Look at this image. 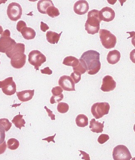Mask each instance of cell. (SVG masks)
I'll return each mask as SVG.
<instances>
[{
	"label": "cell",
	"mask_w": 135,
	"mask_h": 160,
	"mask_svg": "<svg viewBox=\"0 0 135 160\" xmlns=\"http://www.w3.org/2000/svg\"><path fill=\"white\" fill-rule=\"evenodd\" d=\"M114 160H130L132 156L128 148L123 145H118L113 148L112 152Z\"/></svg>",
	"instance_id": "obj_8"
},
{
	"label": "cell",
	"mask_w": 135,
	"mask_h": 160,
	"mask_svg": "<svg viewBox=\"0 0 135 160\" xmlns=\"http://www.w3.org/2000/svg\"><path fill=\"white\" fill-rule=\"evenodd\" d=\"M16 43L15 40L11 37V32L9 30L6 29L0 37V52L6 53Z\"/></svg>",
	"instance_id": "obj_5"
},
{
	"label": "cell",
	"mask_w": 135,
	"mask_h": 160,
	"mask_svg": "<svg viewBox=\"0 0 135 160\" xmlns=\"http://www.w3.org/2000/svg\"><path fill=\"white\" fill-rule=\"evenodd\" d=\"M76 123L78 127L83 128L88 124V119L84 114H79L76 118Z\"/></svg>",
	"instance_id": "obj_21"
},
{
	"label": "cell",
	"mask_w": 135,
	"mask_h": 160,
	"mask_svg": "<svg viewBox=\"0 0 135 160\" xmlns=\"http://www.w3.org/2000/svg\"><path fill=\"white\" fill-rule=\"evenodd\" d=\"M99 12L98 10L92 9L88 13L87 21L85 24V29L89 34L94 35L98 33L100 30L101 20Z\"/></svg>",
	"instance_id": "obj_3"
},
{
	"label": "cell",
	"mask_w": 135,
	"mask_h": 160,
	"mask_svg": "<svg viewBox=\"0 0 135 160\" xmlns=\"http://www.w3.org/2000/svg\"><path fill=\"white\" fill-rule=\"evenodd\" d=\"M100 18L101 21L109 22L114 19L116 13L114 11L111 7L106 6L101 9L99 12Z\"/></svg>",
	"instance_id": "obj_13"
},
{
	"label": "cell",
	"mask_w": 135,
	"mask_h": 160,
	"mask_svg": "<svg viewBox=\"0 0 135 160\" xmlns=\"http://www.w3.org/2000/svg\"><path fill=\"white\" fill-rule=\"evenodd\" d=\"M79 63L78 59L72 56H67L64 59L62 64L66 66L76 67Z\"/></svg>",
	"instance_id": "obj_23"
},
{
	"label": "cell",
	"mask_w": 135,
	"mask_h": 160,
	"mask_svg": "<svg viewBox=\"0 0 135 160\" xmlns=\"http://www.w3.org/2000/svg\"><path fill=\"white\" fill-rule=\"evenodd\" d=\"M69 109V106L68 104L66 103V102H59L57 106V111L60 113H66L68 111Z\"/></svg>",
	"instance_id": "obj_26"
},
{
	"label": "cell",
	"mask_w": 135,
	"mask_h": 160,
	"mask_svg": "<svg viewBox=\"0 0 135 160\" xmlns=\"http://www.w3.org/2000/svg\"><path fill=\"white\" fill-rule=\"evenodd\" d=\"M116 86V82L112 76L107 75L102 79V84L100 89L103 92H110L113 91Z\"/></svg>",
	"instance_id": "obj_12"
},
{
	"label": "cell",
	"mask_w": 135,
	"mask_h": 160,
	"mask_svg": "<svg viewBox=\"0 0 135 160\" xmlns=\"http://www.w3.org/2000/svg\"><path fill=\"white\" fill-rule=\"evenodd\" d=\"M7 1H1L0 0V4H1V3H5V2Z\"/></svg>",
	"instance_id": "obj_42"
},
{
	"label": "cell",
	"mask_w": 135,
	"mask_h": 160,
	"mask_svg": "<svg viewBox=\"0 0 135 160\" xmlns=\"http://www.w3.org/2000/svg\"><path fill=\"white\" fill-rule=\"evenodd\" d=\"M0 88L2 92L7 96H12L16 91V85L12 77L7 78L2 81H0Z\"/></svg>",
	"instance_id": "obj_10"
},
{
	"label": "cell",
	"mask_w": 135,
	"mask_h": 160,
	"mask_svg": "<svg viewBox=\"0 0 135 160\" xmlns=\"http://www.w3.org/2000/svg\"><path fill=\"white\" fill-rule=\"evenodd\" d=\"M41 31L43 32H46L47 30H48L49 29V27L48 26V25L47 24L44 23V22L41 21Z\"/></svg>",
	"instance_id": "obj_39"
},
{
	"label": "cell",
	"mask_w": 135,
	"mask_h": 160,
	"mask_svg": "<svg viewBox=\"0 0 135 160\" xmlns=\"http://www.w3.org/2000/svg\"><path fill=\"white\" fill-rule=\"evenodd\" d=\"M25 51L24 44L17 43L11 50L6 52L7 57L11 59V64L14 68L20 69L25 66L26 59Z\"/></svg>",
	"instance_id": "obj_2"
},
{
	"label": "cell",
	"mask_w": 135,
	"mask_h": 160,
	"mask_svg": "<svg viewBox=\"0 0 135 160\" xmlns=\"http://www.w3.org/2000/svg\"><path fill=\"white\" fill-rule=\"evenodd\" d=\"M58 84L64 91H76L75 82L69 76L63 75L61 76L59 79Z\"/></svg>",
	"instance_id": "obj_11"
},
{
	"label": "cell",
	"mask_w": 135,
	"mask_h": 160,
	"mask_svg": "<svg viewBox=\"0 0 135 160\" xmlns=\"http://www.w3.org/2000/svg\"><path fill=\"white\" fill-rule=\"evenodd\" d=\"M26 27H27V25L26 22L23 21H18L16 25V29L18 32H21L22 29Z\"/></svg>",
	"instance_id": "obj_34"
},
{
	"label": "cell",
	"mask_w": 135,
	"mask_h": 160,
	"mask_svg": "<svg viewBox=\"0 0 135 160\" xmlns=\"http://www.w3.org/2000/svg\"><path fill=\"white\" fill-rule=\"evenodd\" d=\"M23 115H21L19 113L18 115L15 116L12 120V123L14 124L15 126L17 128H19L21 130V128L25 127V124L26 123V121L23 118Z\"/></svg>",
	"instance_id": "obj_22"
},
{
	"label": "cell",
	"mask_w": 135,
	"mask_h": 160,
	"mask_svg": "<svg viewBox=\"0 0 135 160\" xmlns=\"http://www.w3.org/2000/svg\"><path fill=\"white\" fill-rule=\"evenodd\" d=\"M99 37L102 46L105 48L110 49L113 48L117 42V38L108 30L101 29L99 31Z\"/></svg>",
	"instance_id": "obj_4"
},
{
	"label": "cell",
	"mask_w": 135,
	"mask_h": 160,
	"mask_svg": "<svg viewBox=\"0 0 135 160\" xmlns=\"http://www.w3.org/2000/svg\"><path fill=\"white\" fill-rule=\"evenodd\" d=\"M63 90L61 87L59 86H56L53 88L51 90L52 96L53 97H58L62 94V92Z\"/></svg>",
	"instance_id": "obj_28"
},
{
	"label": "cell",
	"mask_w": 135,
	"mask_h": 160,
	"mask_svg": "<svg viewBox=\"0 0 135 160\" xmlns=\"http://www.w3.org/2000/svg\"><path fill=\"white\" fill-rule=\"evenodd\" d=\"M109 136L108 135L106 134H102L99 136L97 141L98 143L101 144H102L107 142L109 139Z\"/></svg>",
	"instance_id": "obj_30"
},
{
	"label": "cell",
	"mask_w": 135,
	"mask_h": 160,
	"mask_svg": "<svg viewBox=\"0 0 135 160\" xmlns=\"http://www.w3.org/2000/svg\"><path fill=\"white\" fill-rule=\"evenodd\" d=\"M63 94H62L61 96H58V97H53V96H52L51 99H50V102L52 104L55 103H57V102H59L60 101H61L63 99Z\"/></svg>",
	"instance_id": "obj_32"
},
{
	"label": "cell",
	"mask_w": 135,
	"mask_h": 160,
	"mask_svg": "<svg viewBox=\"0 0 135 160\" xmlns=\"http://www.w3.org/2000/svg\"><path fill=\"white\" fill-rule=\"evenodd\" d=\"M0 56H1V54H0ZM1 61H0V64H1Z\"/></svg>",
	"instance_id": "obj_43"
},
{
	"label": "cell",
	"mask_w": 135,
	"mask_h": 160,
	"mask_svg": "<svg viewBox=\"0 0 135 160\" xmlns=\"http://www.w3.org/2000/svg\"><path fill=\"white\" fill-rule=\"evenodd\" d=\"M89 6L87 1L84 0L78 1L75 2L73 6V11L79 15L85 14L88 12Z\"/></svg>",
	"instance_id": "obj_14"
},
{
	"label": "cell",
	"mask_w": 135,
	"mask_h": 160,
	"mask_svg": "<svg viewBox=\"0 0 135 160\" xmlns=\"http://www.w3.org/2000/svg\"><path fill=\"white\" fill-rule=\"evenodd\" d=\"M99 52L94 50H88L84 52L79 61L84 67L89 75L96 74L101 68Z\"/></svg>",
	"instance_id": "obj_1"
},
{
	"label": "cell",
	"mask_w": 135,
	"mask_h": 160,
	"mask_svg": "<svg viewBox=\"0 0 135 160\" xmlns=\"http://www.w3.org/2000/svg\"><path fill=\"white\" fill-rule=\"evenodd\" d=\"M41 73L48 75H51L52 73V70L50 69L48 67L45 68L43 69H41Z\"/></svg>",
	"instance_id": "obj_38"
},
{
	"label": "cell",
	"mask_w": 135,
	"mask_h": 160,
	"mask_svg": "<svg viewBox=\"0 0 135 160\" xmlns=\"http://www.w3.org/2000/svg\"><path fill=\"white\" fill-rule=\"evenodd\" d=\"M78 151L81 152V154H80L79 156H81V155H82V157L81 158L82 159L84 160H91V159H90L89 155L88 153H87V152L84 151H81V150H78Z\"/></svg>",
	"instance_id": "obj_35"
},
{
	"label": "cell",
	"mask_w": 135,
	"mask_h": 160,
	"mask_svg": "<svg viewBox=\"0 0 135 160\" xmlns=\"http://www.w3.org/2000/svg\"><path fill=\"white\" fill-rule=\"evenodd\" d=\"M6 131L0 125V144L3 143L6 138Z\"/></svg>",
	"instance_id": "obj_33"
},
{
	"label": "cell",
	"mask_w": 135,
	"mask_h": 160,
	"mask_svg": "<svg viewBox=\"0 0 135 160\" xmlns=\"http://www.w3.org/2000/svg\"><path fill=\"white\" fill-rule=\"evenodd\" d=\"M0 125L3 128L5 131L7 132L12 127V123L10 122L8 119L2 118L0 119Z\"/></svg>",
	"instance_id": "obj_27"
},
{
	"label": "cell",
	"mask_w": 135,
	"mask_h": 160,
	"mask_svg": "<svg viewBox=\"0 0 135 160\" xmlns=\"http://www.w3.org/2000/svg\"><path fill=\"white\" fill-rule=\"evenodd\" d=\"M103 121L102 123L99 122L98 121H96L95 118L91 119L90 121L89 128L91 131L93 132L96 133H102L103 131L104 123Z\"/></svg>",
	"instance_id": "obj_16"
},
{
	"label": "cell",
	"mask_w": 135,
	"mask_h": 160,
	"mask_svg": "<svg viewBox=\"0 0 135 160\" xmlns=\"http://www.w3.org/2000/svg\"><path fill=\"white\" fill-rule=\"evenodd\" d=\"M70 77L72 78L75 84L78 83L81 81V75L77 72H73L71 73Z\"/></svg>",
	"instance_id": "obj_31"
},
{
	"label": "cell",
	"mask_w": 135,
	"mask_h": 160,
	"mask_svg": "<svg viewBox=\"0 0 135 160\" xmlns=\"http://www.w3.org/2000/svg\"><path fill=\"white\" fill-rule=\"evenodd\" d=\"M7 148V145L5 141H4L3 143L0 144V155L4 153Z\"/></svg>",
	"instance_id": "obj_37"
},
{
	"label": "cell",
	"mask_w": 135,
	"mask_h": 160,
	"mask_svg": "<svg viewBox=\"0 0 135 160\" xmlns=\"http://www.w3.org/2000/svg\"><path fill=\"white\" fill-rule=\"evenodd\" d=\"M121 57V53L118 50H114L110 51L107 56L108 62L110 64H115L120 61Z\"/></svg>",
	"instance_id": "obj_17"
},
{
	"label": "cell",
	"mask_w": 135,
	"mask_h": 160,
	"mask_svg": "<svg viewBox=\"0 0 135 160\" xmlns=\"http://www.w3.org/2000/svg\"><path fill=\"white\" fill-rule=\"evenodd\" d=\"M7 148L11 150L17 149L20 145L19 142L15 138H11L8 140Z\"/></svg>",
	"instance_id": "obj_25"
},
{
	"label": "cell",
	"mask_w": 135,
	"mask_h": 160,
	"mask_svg": "<svg viewBox=\"0 0 135 160\" xmlns=\"http://www.w3.org/2000/svg\"><path fill=\"white\" fill-rule=\"evenodd\" d=\"M22 11V7L19 4L12 2L8 6L7 14L10 20L16 21L21 18Z\"/></svg>",
	"instance_id": "obj_9"
},
{
	"label": "cell",
	"mask_w": 135,
	"mask_h": 160,
	"mask_svg": "<svg viewBox=\"0 0 135 160\" xmlns=\"http://www.w3.org/2000/svg\"><path fill=\"white\" fill-rule=\"evenodd\" d=\"M54 6L51 0H41L37 3V9L40 13L46 14V10L50 6Z\"/></svg>",
	"instance_id": "obj_18"
},
{
	"label": "cell",
	"mask_w": 135,
	"mask_h": 160,
	"mask_svg": "<svg viewBox=\"0 0 135 160\" xmlns=\"http://www.w3.org/2000/svg\"><path fill=\"white\" fill-rule=\"evenodd\" d=\"M28 62L30 64L34 66L36 71H38L41 65L46 61V58L39 51L32 50L28 54Z\"/></svg>",
	"instance_id": "obj_7"
},
{
	"label": "cell",
	"mask_w": 135,
	"mask_h": 160,
	"mask_svg": "<svg viewBox=\"0 0 135 160\" xmlns=\"http://www.w3.org/2000/svg\"><path fill=\"white\" fill-rule=\"evenodd\" d=\"M21 32L22 37L26 40L33 39L36 37V31L31 28L25 27L21 30Z\"/></svg>",
	"instance_id": "obj_20"
},
{
	"label": "cell",
	"mask_w": 135,
	"mask_h": 160,
	"mask_svg": "<svg viewBox=\"0 0 135 160\" xmlns=\"http://www.w3.org/2000/svg\"><path fill=\"white\" fill-rule=\"evenodd\" d=\"M62 31L59 34L52 31H47L46 33V38L48 42L51 44H55L58 43L60 37L62 33Z\"/></svg>",
	"instance_id": "obj_19"
},
{
	"label": "cell",
	"mask_w": 135,
	"mask_h": 160,
	"mask_svg": "<svg viewBox=\"0 0 135 160\" xmlns=\"http://www.w3.org/2000/svg\"><path fill=\"white\" fill-rule=\"evenodd\" d=\"M56 133L55 134V135H54L53 136H49V137L46 138L42 139V141H48V143H49L50 142H51V141H52V142H53L54 143H55V141H54V138L55 137V136H56Z\"/></svg>",
	"instance_id": "obj_40"
},
{
	"label": "cell",
	"mask_w": 135,
	"mask_h": 160,
	"mask_svg": "<svg viewBox=\"0 0 135 160\" xmlns=\"http://www.w3.org/2000/svg\"><path fill=\"white\" fill-rule=\"evenodd\" d=\"M72 69L73 70V72H77L80 74L82 75L84 74L86 72V70L85 69L84 67H83L81 62L79 63L76 67L72 68Z\"/></svg>",
	"instance_id": "obj_29"
},
{
	"label": "cell",
	"mask_w": 135,
	"mask_h": 160,
	"mask_svg": "<svg viewBox=\"0 0 135 160\" xmlns=\"http://www.w3.org/2000/svg\"><path fill=\"white\" fill-rule=\"evenodd\" d=\"M46 14H48L49 17L54 18L59 16L60 13L58 8L55 7L54 6H52L48 8L46 10Z\"/></svg>",
	"instance_id": "obj_24"
},
{
	"label": "cell",
	"mask_w": 135,
	"mask_h": 160,
	"mask_svg": "<svg viewBox=\"0 0 135 160\" xmlns=\"http://www.w3.org/2000/svg\"><path fill=\"white\" fill-rule=\"evenodd\" d=\"M35 90H27L16 92L18 99L21 102H27L32 99L34 95Z\"/></svg>",
	"instance_id": "obj_15"
},
{
	"label": "cell",
	"mask_w": 135,
	"mask_h": 160,
	"mask_svg": "<svg viewBox=\"0 0 135 160\" xmlns=\"http://www.w3.org/2000/svg\"><path fill=\"white\" fill-rule=\"evenodd\" d=\"M110 109V106L108 102H97L91 106V112L96 119H98L108 114Z\"/></svg>",
	"instance_id": "obj_6"
},
{
	"label": "cell",
	"mask_w": 135,
	"mask_h": 160,
	"mask_svg": "<svg viewBox=\"0 0 135 160\" xmlns=\"http://www.w3.org/2000/svg\"><path fill=\"white\" fill-rule=\"evenodd\" d=\"M3 32V28L2 27V26H1L0 25V35L2 34V32Z\"/></svg>",
	"instance_id": "obj_41"
},
{
	"label": "cell",
	"mask_w": 135,
	"mask_h": 160,
	"mask_svg": "<svg viewBox=\"0 0 135 160\" xmlns=\"http://www.w3.org/2000/svg\"><path fill=\"white\" fill-rule=\"evenodd\" d=\"M44 108L46 109V112H47L49 117L51 118V120H55L56 119V118H55V115L54 114L52 111H51L50 109L48 108L46 106H44Z\"/></svg>",
	"instance_id": "obj_36"
}]
</instances>
